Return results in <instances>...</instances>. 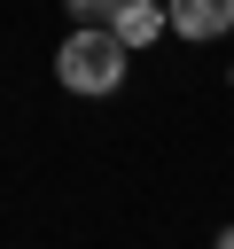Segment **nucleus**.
I'll use <instances>...</instances> for the list:
<instances>
[{"mask_svg":"<svg viewBox=\"0 0 234 249\" xmlns=\"http://www.w3.org/2000/svg\"><path fill=\"white\" fill-rule=\"evenodd\" d=\"M62 16H70V23H109L117 0H62Z\"/></svg>","mask_w":234,"mask_h":249,"instance_id":"nucleus-4","label":"nucleus"},{"mask_svg":"<svg viewBox=\"0 0 234 249\" xmlns=\"http://www.w3.org/2000/svg\"><path fill=\"white\" fill-rule=\"evenodd\" d=\"M125 39L109 31V23H70V39H62V54H55V78L70 86V93H117L125 86Z\"/></svg>","mask_w":234,"mask_h":249,"instance_id":"nucleus-1","label":"nucleus"},{"mask_svg":"<svg viewBox=\"0 0 234 249\" xmlns=\"http://www.w3.org/2000/svg\"><path fill=\"white\" fill-rule=\"evenodd\" d=\"M164 31H179V39H226L234 31V0H164Z\"/></svg>","mask_w":234,"mask_h":249,"instance_id":"nucleus-2","label":"nucleus"},{"mask_svg":"<svg viewBox=\"0 0 234 249\" xmlns=\"http://www.w3.org/2000/svg\"><path fill=\"white\" fill-rule=\"evenodd\" d=\"M109 31H117L125 47H156V31H164V8H156V0H117Z\"/></svg>","mask_w":234,"mask_h":249,"instance_id":"nucleus-3","label":"nucleus"}]
</instances>
